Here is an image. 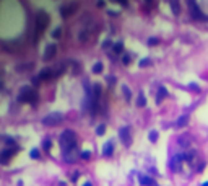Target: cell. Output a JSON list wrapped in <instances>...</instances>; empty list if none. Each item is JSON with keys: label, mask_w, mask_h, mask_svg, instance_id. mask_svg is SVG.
I'll return each instance as SVG.
<instances>
[{"label": "cell", "mask_w": 208, "mask_h": 186, "mask_svg": "<svg viewBox=\"0 0 208 186\" xmlns=\"http://www.w3.org/2000/svg\"><path fill=\"white\" fill-rule=\"evenodd\" d=\"M18 101L20 103H31L34 105L38 101V91L31 87H21L20 95H18Z\"/></svg>", "instance_id": "cell-1"}, {"label": "cell", "mask_w": 208, "mask_h": 186, "mask_svg": "<svg viewBox=\"0 0 208 186\" xmlns=\"http://www.w3.org/2000/svg\"><path fill=\"white\" fill-rule=\"evenodd\" d=\"M60 147H62V152L63 150H68L72 147H76V134L73 131H63L60 134Z\"/></svg>", "instance_id": "cell-2"}, {"label": "cell", "mask_w": 208, "mask_h": 186, "mask_svg": "<svg viewBox=\"0 0 208 186\" xmlns=\"http://www.w3.org/2000/svg\"><path fill=\"white\" fill-rule=\"evenodd\" d=\"M49 21H51V18H49L47 13L44 10H39V13L36 15V39L41 38V34L47 28Z\"/></svg>", "instance_id": "cell-3"}, {"label": "cell", "mask_w": 208, "mask_h": 186, "mask_svg": "<svg viewBox=\"0 0 208 186\" xmlns=\"http://www.w3.org/2000/svg\"><path fill=\"white\" fill-rule=\"evenodd\" d=\"M78 157H81V152H78V147H72L68 150H63V160L67 163H73L78 160Z\"/></svg>", "instance_id": "cell-4"}, {"label": "cell", "mask_w": 208, "mask_h": 186, "mask_svg": "<svg viewBox=\"0 0 208 186\" xmlns=\"http://www.w3.org/2000/svg\"><path fill=\"white\" fill-rule=\"evenodd\" d=\"M63 119V114L62 113H51V114H47V116L42 119V123L44 124H47V126H55V124H59L60 121Z\"/></svg>", "instance_id": "cell-5"}, {"label": "cell", "mask_w": 208, "mask_h": 186, "mask_svg": "<svg viewBox=\"0 0 208 186\" xmlns=\"http://www.w3.org/2000/svg\"><path fill=\"white\" fill-rule=\"evenodd\" d=\"M187 5H189L190 17H192L193 20H208V18L203 17V13H202V10L198 8V3H197V2H189Z\"/></svg>", "instance_id": "cell-6"}, {"label": "cell", "mask_w": 208, "mask_h": 186, "mask_svg": "<svg viewBox=\"0 0 208 186\" xmlns=\"http://www.w3.org/2000/svg\"><path fill=\"white\" fill-rule=\"evenodd\" d=\"M119 137L122 140V144L124 145H130V129H128L127 126L120 127L119 129Z\"/></svg>", "instance_id": "cell-7"}, {"label": "cell", "mask_w": 208, "mask_h": 186, "mask_svg": "<svg viewBox=\"0 0 208 186\" xmlns=\"http://www.w3.org/2000/svg\"><path fill=\"white\" fill-rule=\"evenodd\" d=\"M182 160H184L182 154H179V155H174V157H173V160H171V170H173V171H181Z\"/></svg>", "instance_id": "cell-8"}, {"label": "cell", "mask_w": 208, "mask_h": 186, "mask_svg": "<svg viewBox=\"0 0 208 186\" xmlns=\"http://www.w3.org/2000/svg\"><path fill=\"white\" fill-rule=\"evenodd\" d=\"M55 52H57V46L55 44H49L47 47H46V54H44V61H51L52 57L55 56Z\"/></svg>", "instance_id": "cell-9"}, {"label": "cell", "mask_w": 208, "mask_h": 186, "mask_svg": "<svg viewBox=\"0 0 208 186\" xmlns=\"http://www.w3.org/2000/svg\"><path fill=\"white\" fill-rule=\"evenodd\" d=\"M13 154H15V152H13V149H5L3 152L0 154V163H7L13 157Z\"/></svg>", "instance_id": "cell-10"}, {"label": "cell", "mask_w": 208, "mask_h": 186, "mask_svg": "<svg viewBox=\"0 0 208 186\" xmlns=\"http://www.w3.org/2000/svg\"><path fill=\"white\" fill-rule=\"evenodd\" d=\"M140 183L143 186H158V183L153 180L151 176H146V175H140Z\"/></svg>", "instance_id": "cell-11"}, {"label": "cell", "mask_w": 208, "mask_h": 186, "mask_svg": "<svg viewBox=\"0 0 208 186\" xmlns=\"http://www.w3.org/2000/svg\"><path fill=\"white\" fill-rule=\"evenodd\" d=\"M54 75V70L52 69H44V70H41V72H39V78H38V80H47V78H51Z\"/></svg>", "instance_id": "cell-12"}, {"label": "cell", "mask_w": 208, "mask_h": 186, "mask_svg": "<svg viewBox=\"0 0 208 186\" xmlns=\"http://www.w3.org/2000/svg\"><path fill=\"white\" fill-rule=\"evenodd\" d=\"M112 154H114V144L112 142H106V144L103 145V155L111 157Z\"/></svg>", "instance_id": "cell-13"}, {"label": "cell", "mask_w": 208, "mask_h": 186, "mask_svg": "<svg viewBox=\"0 0 208 186\" xmlns=\"http://www.w3.org/2000/svg\"><path fill=\"white\" fill-rule=\"evenodd\" d=\"M75 8H76L75 5H67V7H62V12H60V15H62L63 18H67V17H70L72 13L75 12Z\"/></svg>", "instance_id": "cell-14"}, {"label": "cell", "mask_w": 208, "mask_h": 186, "mask_svg": "<svg viewBox=\"0 0 208 186\" xmlns=\"http://www.w3.org/2000/svg\"><path fill=\"white\" fill-rule=\"evenodd\" d=\"M168 96V90L166 87H159V90H158V95H156V103H161L163 98Z\"/></svg>", "instance_id": "cell-15"}, {"label": "cell", "mask_w": 208, "mask_h": 186, "mask_svg": "<svg viewBox=\"0 0 208 186\" xmlns=\"http://www.w3.org/2000/svg\"><path fill=\"white\" fill-rule=\"evenodd\" d=\"M187 123H189V114H182V116L176 121V127H184Z\"/></svg>", "instance_id": "cell-16"}, {"label": "cell", "mask_w": 208, "mask_h": 186, "mask_svg": "<svg viewBox=\"0 0 208 186\" xmlns=\"http://www.w3.org/2000/svg\"><path fill=\"white\" fill-rule=\"evenodd\" d=\"M171 8H173L174 15H179V13H181V3L179 2H171Z\"/></svg>", "instance_id": "cell-17"}, {"label": "cell", "mask_w": 208, "mask_h": 186, "mask_svg": "<svg viewBox=\"0 0 208 186\" xmlns=\"http://www.w3.org/2000/svg\"><path fill=\"white\" fill-rule=\"evenodd\" d=\"M122 91H124V95H125V100H127V101H130V98H132V91H130V88H128L127 85H124V87H122Z\"/></svg>", "instance_id": "cell-18"}, {"label": "cell", "mask_w": 208, "mask_h": 186, "mask_svg": "<svg viewBox=\"0 0 208 186\" xmlns=\"http://www.w3.org/2000/svg\"><path fill=\"white\" fill-rule=\"evenodd\" d=\"M146 105V98H145V95H143V93H140V95H138V100H137V106H140V108H141V106H145Z\"/></svg>", "instance_id": "cell-19"}, {"label": "cell", "mask_w": 208, "mask_h": 186, "mask_svg": "<svg viewBox=\"0 0 208 186\" xmlns=\"http://www.w3.org/2000/svg\"><path fill=\"white\" fill-rule=\"evenodd\" d=\"M93 72H95V74H101L103 72V62H96L95 66H93Z\"/></svg>", "instance_id": "cell-20"}, {"label": "cell", "mask_w": 208, "mask_h": 186, "mask_svg": "<svg viewBox=\"0 0 208 186\" xmlns=\"http://www.w3.org/2000/svg\"><path fill=\"white\" fill-rule=\"evenodd\" d=\"M112 47H114V52L116 54H120L122 51H124V44H122V42H116Z\"/></svg>", "instance_id": "cell-21"}, {"label": "cell", "mask_w": 208, "mask_h": 186, "mask_svg": "<svg viewBox=\"0 0 208 186\" xmlns=\"http://www.w3.org/2000/svg\"><path fill=\"white\" fill-rule=\"evenodd\" d=\"M158 135H159V134H158V131H151V132L148 134V139L151 140V142H156L158 140Z\"/></svg>", "instance_id": "cell-22"}, {"label": "cell", "mask_w": 208, "mask_h": 186, "mask_svg": "<svg viewBox=\"0 0 208 186\" xmlns=\"http://www.w3.org/2000/svg\"><path fill=\"white\" fill-rule=\"evenodd\" d=\"M60 34H62V28H55V30L52 31V38H54V39H59Z\"/></svg>", "instance_id": "cell-23"}, {"label": "cell", "mask_w": 208, "mask_h": 186, "mask_svg": "<svg viewBox=\"0 0 208 186\" xmlns=\"http://www.w3.org/2000/svg\"><path fill=\"white\" fill-rule=\"evenodd\" d=\"M104 132H106V126H104V124H99L98 129H96V134H98V135H103Z\"/></svg>", "instance_id": "cell-24"}, {"label": "cell", "mask_w": 208, "mask_h": 186, "mask_svg": "<svg viewBox=\"0 0 208 186\" xmlns=\"http://www.w3.org/2000/svg\"><path fill=\"white\" fill-rule=\"evenodd\" d=\"M81 159L83 160H90L91 159V152H90V150H83V152H81Z\"/></svg>", "instance_id": "cell-25"}, {"label": "cell", "mask_w": 208, "mask_h": 186, "mask_svg": "<svg viewBox=\"0 0 208 186\" xmlns=\"http://www.w3.org/2000/svg\"><path fill=\"white\" fill-rule=\"evenodd\" d=\"M122 64H124V66H128V64H130V56L125 54L124 57H122Z\"/></svg>", "instance_id": "cell-26"}, {"label": "cell", "mask_w": 208, "mask_h": 186, "mask_svg": "<svg viewBox=\"0 0 208 186\" xmlns=\"http://www.w3.org/2000/svg\"><path fill=\"white\" fill-rule=\"evenodd\" d=\"M148 44H150V46L159 44V39H158V38H150V39H148Z\"/></svg>", "instance_id": "cell-27"}, {"label": "cell", "mask_w": 208, "mask_h": 186, "mask_svg": "<svg viewBox=\"0 0 208 186\" xmlns=\"http://www.w3.org/2000/svg\"><path fill=\"white\" fill-rule=\"evenodd\" d=\"M150 64H151L150 59H141L140 61V67H146V66H150Z\"/></svg>", "instance_id": "cell-28"}, {"label": "cell", "mask_w": 208, "mask_h": 186, "mask_svg": "<svg viewBox=\"0 0 208 186\" xmlns=\"http://www.w3.org/2000/svg\"><path fill=\"white\" fill-rule=\"evenodd\" d=\"M42 147H44V150H47V152H49V150H51V140L46 139V140H44V144H42Z\"/></svg>", "instance_id": "cell-29"}, {"label": "cell", "mask_w": 208, "mask_h": 186, "mask_svg": "<svg viewBox=\"0 0 208 186\" xmlns=\"http://www.w3.org/2000/svg\"><path fill=\"white\" fill-rule=\"evenodd\" d=\"M31 159H39V150L38 149H33L31 150Z\"/></svg>", "instance_id": "cell-30"}, {"label": "cell", "mask_w": 208, "mask_h": 186, "mask_svg": "<svg viewBox=\"0 0 208 186\" xmlns=\"http://www.w3.org/2000/svg\"><path fill=\"white\" fill-rule=\"evenodd\" d=\"M189 144H190V140H187V137H182L181 140H179V145H184L185 147V145H189Z\"/></svg>", "instance_id": "cell-31"}, {"label": "cell", "mask_w": 208, "mask_h": 186, "mask_svg": "<svg viewBox=\"0 0 208 186\" xmlns=\"http://www.w3.org/2000/svg\"><path fill=\"white\" fill-rule=\"evenodd\" d=\"M189 88H192L193 91H200V88H198V85H197V83H190V85H189Z\"/></svg>", "instance_id": "cell-32"}, {"label": "cell", "mask_w": 208, "mask_h": 186, "mask_svg": "<svg viewBox=\"0 0 208 186\" xmlns=\"http://www.w3.org/2000/svg\"><path fill=\"white\" fill-rule=\"evenodd\" d=\"M109 46H114V44H112V42H111L109 39H107V41H104V42H103V47H109Z\"/></svg>", "instance_id": "cell-33"}, {"label": "cell", "mask_w": 208, "mask_h": 186, "mask_svg": "<svg viewBox=\"0 0 208 186\" xmlns=\"http://www.w3.org/2000/svg\"><path fill=\"white\" fill-rule=\"evenodd\" d=\"M7 144H8V145H15V140H13V139H7Z\"/></svg>", "instance_id": "cell-34"}, {"label": "cell", "mask_w": 208, "mask_h": 186, "mask_svg": "<svg viewBox=\"0 0 208 186\" xmlns=\"http://www.w3.org/2000/svg\"><path fill=\"white\" fill-rule=\"evenodd\" d=\"M107 82H109V83H114V82H116V78H112V77H107Z\"/></svg>", "instance_id": "cell-35"}, {"label": "cell", "mask_w": 208, "mask_h": 186, "mask_svg": "<svg viewBox=\"0 0 208 186\" xmlns=\"http://www.w3.org/2000/svg\"><path fill=\"white\" fill-rule=\"evenodd\" d=\"M83 186H93V184H91V183H90V181H88V183H85V184H83Z\"/></svg>", "instance_id": "cell-36"}, {"label": "cell", "mask_w": 208, "mask_h": 186, "mask_svg": "<svg viewBox=\"0 0 208 186\" xmlns=\"http://www.w3.org/2000/svg\"><path fill=\"white\" fill-rule=\"evenodd\" d=\"M202 186H208V181H206V183H203V184H202Z\"/></svg>", "instance_id": "cell-37"}]
</instances>
